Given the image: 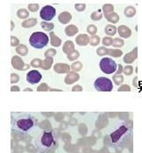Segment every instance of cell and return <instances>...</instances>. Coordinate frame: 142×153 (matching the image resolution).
Returning a JSON list of instances; mask_svg holds the SVG:
<instances>
[{
  "label": "cell",
  "instance_id": "obj_1",
  "mask_svg": "<svg viewBox=\"0 0 142 153\" xmlns=\"http://www.w3.org/2000/svg\"><path fill=\"white\" fill-rule=\"evenodd\" d=\"M36 117L27 112H15L11 114V129L17 132L26 134L32 131L37 125Z\"/></svg>",
  "mask_w": 142,
  "mask_h": 153
},
{
  "label": "cell",
  "instance_id": "obj_2",
  "mask_svg": "<svg viewBox=\"0 0 142 153\" xmlns=\"http://www.w3.org/2000/svg\"><path fill=\"white\" fill-rule=\"evenodd\" d=\"M57 136L53 129L43 130L35 140V147L40 153L49 152L56 145Z\"/></svg>",
  "mask_w": 142,
  "mask_h": 153
},
{
  "label": "cell",
  "instance_id": "obj_3",
  "mask_svg": "<svg viewBox=\"0 0 142 153\" xmlns=\"http://www.w3.org/2000/svg\"><path fill=\"white\" fill-rule=\"evenodd\" d=\"M48 36L43 32H34L29 39L31 46L35 49H42L48 43Z\"/></svg>",
  "mask_w": 142,
  "mask_h": 153
},
{
  "label": "cell",
  "instance_id": "obj_4",
  "mask_svg": "<svg viewBox=\"0 0 142 153\" xmlns=\"http://www.w3.org/2000/svg\"><path fill=\"white\" fill-rule=\"evenodd\" d=\"M99 67L101 70L105 74H112L118 70L117 62L110 57H104L103 59H101Z\"/></svg>",
  "mask_w": 142,
  "mask_h": 153
},
{
  "label": "cell",
  "instance_id": "obj_5",
  "mask_svg": "<svg viewBox=\"0 0 142 153\" xmlns=\"http://www.w3.org/2000/svg\"><path fill=\"white\" fill-rule=\"evenodd\" d=\"M94 86L98 92H111L113 89V84L111 79L101 77L96 79L94 82Z\"/></svg>",
  "mask_w": 142,
  "mask_h": 153
},
{
  "label": "cell",
  "instance_id": "obj_6",
  "mask_svg": "<svg viewBox=\"0 0 142 153\" xmlns=\"http://www.w3.org/2000/svg\"><path fill=\"white\" fill-rule=\"evenodd\" d=\"M56 14L55 8L52 5H45L40 12V16L42 19L45 21H50L52 20Z\"/></svg>",
  "mask_w": 142,
  "mask_h": 153
},
{
  "label": "cell",
  "instance_id": "obj_7",
  "mask_svg": "<svg viewBox=\"0 0 142 153\" xmlns=\"http://www.w3.org/2000/svg\"><path fill=\"white\" fill-rule=\"evenodd\" d=\"M41 78H42V76H41L40 72L36 70H31L26 74V81L31 85L38 84L40 81Z\"/></svg>",
  "mask_w": 142,
  "mask_h": 153
},
{
  "label": "cell",
  "instance_id": "obj_8",
  "mask_svg": "<svg viewBox=\"0 0 142 153\" xmlns=\"http://www.w3.org/2000/svg\"><path fill=\"white\" fill-rule=\"evenodd\" d=\"M11 64L12 66L17 69V70H27L29 68V65L28 64H26L23 60L19 57V56H13L12 59H11Z\"/></svg>",
  "mask_w": 142,
  "mask_h": 153
},
{
  "label": "cell",
  "instance_id": "obj_9",
  "mask_svg": "<svg viewBox=\"0 0 142 153\" xmlns=\"http://www.w3.org/2000/svg\"><path fill=\"white\" fill-rule=\"evenodd\" d=\"M137 54H138V48L136 47V48H134L131 52L127 53L124 56V58H123L124 62L126 63H128V64L129 63H133L137 59V57H138V55Z\"/></svg>",
  "mask_w": 142,
  "mask_h": 153
},
{
  "label": "cell",
  "instance_id": "obj_10",
  "mask_svg": "<svg viewBox=\"0 0 142 153\" xmlns=\"http://www.w3.org/2000/svg\"><path fill=\"white\" fill-rule=\"evenodd\" d=\"M118 34H119L120 37L126 39L132 36V30L128 27L125 25H121L118 27Z\"/></svg>",
  "mask_w": 142,
  "mask_h": 153
},
{
  "label": "cell",
  "instance_id": "obj_11",
  "mask_svg": "<svg viewBox=\"0 0 142 153\" xmlns=\"http://www.w3.org/2000/svg\"><path fill=\"white\" fill-rule=\"evenodd\" d=\"M54 70L57 73H70L71 67L70 65L64 63H56L54 66Z\"/></svg>",
  "mask_w": 142,
  "mask_h": 153
},
{
  "label": "cell",
  "instance_id": "obj_12",
  "mask_svg": "<svg viewBox=\"0 0 142 153\" xmlns=\"http://www.w3.org/2000/svg\"><path fill=\"white\" fill-rule=\"evenodd\" d=\"M75 42L79 46H86L89 43V37L86 34H79L75 39Z\"/></svg>",
  "mask_w": 142,
  "mask_h": 153
},
{
  "label": "cell",
  "instance_id": "obj_13",
  "mask_svg": "<svg viewBox=\"0 0 142 153\" xmlns=\"http://www.w3.org/2000/svg\"><path fill=\"white\" fill-rule=\"evenodd\" d=\"M126 132H127V128H126L125 126L121 127L120 129H119L115 133H113L111 135V139L114 143H117L119 141V139L121 137V136H123Z\"/></svg>",
  "mask_w": 142,
  "mask_h": 153
},
{
  "label": "cell",
  "instance_id": "obj_14",
  "mask_svg": "<svg viewBox=\"0 0 142 153\" xmlns=\"http://www.w3.org/2000/svg\"><path fill=\"white\" fill-rule=\"evenodd\" d=\"M79 78H80V76H79L76 72L72 71V72H70V73L66 76V78H65V83H66L67 85H71V84H73V83L78 81Z\"/></svg>",
  "mask_w": 142,
  "mask_h": 153
},
{
  "label": "cell",
  "instance_id": "obj_15",
  "mask_svg": "<svg viewBox=\"0 0 142 153\" xmlns=\"http://www.w3.org/2000/svg\"><path fill=\"white\" fill-rule=\"evenodd\" d=\"M71 19H72V16H71V14L69 11H63L58 17V19H59V21L62 24H67V23H69L71 20Z\"/></svg>",
  "mask_w": 142,
  "mask_h": 153
},
{
  "label": "cell",
  "instance_id": "obj_16",
  "mask_svg": "<svg viewBox=\"0 0 142 153\" xmlns=\"http://www.w3.org/2000/svg\"><path fill=\"white\" fill-rule=\"evenodd\" d=\"M117 32H118V28H117L114 25H112V24L107 25V26L105 27V28H104V33H105L109 37H111V36L115 35V34H117Z\"/></svg>",
  "mask_w": 142,
  "mask_h": 153
},
{
  "label": "cell",
  "instance_id": "obj_17",
  "mask_svg": "<svg viewBox=\"0 0 142 153\" xmlns=\"http://www.w3.org/2000/svg\"><path fill=\"white\" fill-rule=\"evenodd\" d=\"M104 17H105V19L109 22H111L112 24H116V23H118L119 21V16L115 11H113V12H111L110 14H106V15H104Z\"/></svg>",
  "mask_w": 142,
  "mask_h": 153
},
{
  "label": "cell",
  "instance_id": "obj_18",
  "mask_svg": "<svg viewBox=\"0 0 142 153\" xmlns=\"http://www.w3.org/2000/svg\"><path fill=\"white\" fill-rule=\"evenodd\" d=\"M74 48H75L74 43H73L71 41H67V42L64 43V45H63L62 50H63V52H64L66 55H70V53H72L73 51L75 50Z\"/></svg>",
  "mask_w": 142,
  "mask_h": 153
},
{
  "label": "cell",
  "instance_id": "obj_19",
  "mask_svg": "<svg viewBox=\"0 0 142 153\" xmlns=\"http://www.w3.org/2000/svg\"><path fill=\"white\" fill-rule=\"evenodd\" d=\"M77 33H78V28L75 25H70L65 28V34H66L67 36L71 37V36L75 35Z\"/></svg>",
  "mask_w": 142,
  "mask_h": 153
},
{
  "label": "cell",
  "instance_id": "obj_20",
  "mask_svg": "<svg viewBox=\"0 0 142 153\" xmlns=\"http://www.w3.org/2000/svg\"><path fill=\"white\" fill-rule=\"evenodd\" d=\"M36 24H37V19H34V18H31L29 19H26V20L23 21L21 26L25 28H30V27H34Z\"/></svg>",
  "mask_w": 142,
  "mask_h": 153
},
{
  "label": "cell",
  "instance_id": "obj_21",
  "mask_svg": "<svg viewBox=\"0 0 142 153\" xmlns=\"http://www.w3.org/2000/svg\"><path fill=\"white\" fill-rule=\"evenodd\" d=\"M50 37H51V44L54 46V47H59L61 44H62V40L60 38H58L54 32H51L50 33Z\"/></svg>",
  "mask_w": 142,
  "mask_h": 153
},
{
  "label": "cell",
  "instance_id": "obj_22",
  "mask_svg": "<svg viewBox=\"0 0 142 153\" xmlns=\"http://www.w3.org/2000/svg\"><path fill=\"white\" fill-rule=\"evenodd\" d=\"M124 13L127 18H132L136 14V9L133 6H127L126 7Z\"/></svg>",
  "mask_w": 142,
  "mask_h": 153
},
{
  "label": "cell",
  "instance_id": "obj_23",
  "mask_svg": "<svg viewBox=\"0 0 142 153\" xmlns=\"http://www.w3.org/2000/svg\"><path fill=\"white\" fill-rule=\"evenodd\" d=\"M16 52H17L18 55H22V56H25V55H26L27 53H28V49H27V47H26V45L20 44V45H18V46L16 48Z\"/></svg>",
  "mask_w": 142,
  "mask_h": 153
},
{
  "label": "cell",
  "instance_id": "obj_24",
  "mask_svg": "<svg viewBox=\"0 0 142 153\" xmlns=\"http://www.w3.org/2000/svg\"><path fill=\"white\" fill-rule=\"evenodd\" d=\"M108 55L112 57H120L123 55V52L118 49H108Z\"/></svg>",
  "mask_w": 142,
  "mask_h": 153
},
{
  "label": "cell",
  "instance_id": "obj_25",
  "mask_svg": "<svg viewBox=\"0 0 142 153\" xmlns=\"http://www.w3.org/2000/svg\"><path fill=\"white\" fill-rule=\"evenodd\" d=\"M90 18H91V19L94 20V21H98V20H100V19L103 18V11L97 10V11L92 12Z\"/></svg>",
  "mask_w": 142,
  "mask_h": 153
},
{
  "label": "cell",
  "instance_id": "obj_26",
  "mask_svg": "<svg viewBox=\"0 0 142 153\" xmlns=\"http://www.w3.org/2000/svg\"><path fill=\"white\" fill-rule=\"evenodd\" d=\"M53 62H54V60H53L52 57H47V58L45 59V61L43 62L41 68H42L43 70H49L50 67H51V65H52V63H53Z\"/></svg>",
  "mask_w": 142,
  "mask_h": 153
},
{
  "label": "cell",
  "instance_id": "obj_27",
  "mask_svg": "<svg viewBox=\"0 0 142 153\" xmlns=\"http://www.w3.org/2000/svg\"><path fill=\"white\" fill-rule=\"evenodd\" d=\"M103 12L104 13V15L106 14H110L111 12H113L114 11V6L111 4H105L104 6H103V9H102Z\"/></svg>",
  "mask_w": 142,
  "mask_h": 153
},
{
  "label": "cell",
  "instance_id": "obj_28",
  "mask_svg": "<svg viewBox=\"0 0 142 153\" xmlns=\"http://www.w3.org/2000/svg\"><path fill=\"white\" fill-rule=\"evenodd\" d=\"M112 80L115 85H120L124 82V76H122L121 74H115L114 76H112Z\"/></svg>",
  "mask_w": 142,
  "mask_h": 153
},
{
  "label": "cell",
  "instance_id": "obj_29",
  "mask_svg": "<svg viewBox=\"0 0 142 153\" xmlns=\"http://www.w3.org/2000/svg\"><path fill=\"white\" fill-rule=\"evenodd\" d=\"M100 42H101V40H100V37L98 35H91L89 37V44L91 46L96 47L100 43Z\"/></svg>",
  "mask_w": 142,
  "mask_h": 153
},
{
  "label": "cell",
  "instance_id": "obj_30",
  "mask_svg": "<svg viewBox=\"0 0 142 153\" xmlns=\"http://www.w3.org/2000/svg\"><path fill=\"white\" fill-rule=\"evenodd\" d=\"M17 16L22 19H26L28 16H29V12L26 9H19L18 11H17Z\"/></svg>",
  "mask_w": 142,
  "mask_h": 153
},
{
  "label": "cell",
  "instance_id": "obj_31",
  "mask_svg": "<svg viewBox=\"0 0 142 153\" xmlns=\"http://www.w3.org/2000/svg\"><path fill=\"white\" fill-rule=\"evenodd\" d=\"M71 70L74 71V72H76V71H80L82 69V63L79 61H76L75 62H73L71 64Z\"/></svg>",
  "mask_w": 142,
  "mask_h": 153
},
{
  "label": "cell",
  "instance_id": "obj_32",
  "mask_svg": "<svg viewBox=\"0 0 142 153\" xmlns=\"http://www.w3.org/2000/svg\"><path fill=\"white\" fill-rule=\"evenodd\" d=\"M40 26H41V27H42L44 30H46V31H51V30H53L54 27H55V25H54L53 23H48L47 21H42V22L40 23Z\"/></svg>",
  "mask_w": 142,
  "mask_h": 153
},
{
  "label": "cell",
  "instance_id": "obj_33",
  "mask_svg": "<svg viewBox=\"0 0 142 153\" xmlns=\"http://www.w3.org/2000/svg\"><path fill=\"white\" fill-rule=\"evenodd\" d=\"M125 45V42L120 39V38H115L113 39V42H112V47L113 48H121Z\"/></svg>",
  "mask_w": 142,
  "mask_h": 153
},
{
  "label": "cell",
  "instance_id": "obj_34",
  "mask_svg": "<svg viewBox=\"0 0 142 153\" xmlns=\"http://www.w3.org/2000/svg\"><path fill=\"white\" fill-rule=\"evenodd\" d=\"M112 42H113V39L111 37H109V36L104 37L103 40H102V43H103L104 47L112 46Z\"/></svg>",
  "mask_w": 142,
  "mask_h": 153
},
{
  "label": "cell",
  "instance_id": "obj_35",
  "mask_svg": "<svg viewBox=\"0 0 142 153\" xmlns=\"http://www.w3.org/2000/svg\"><path fill=\"white\" fill-rule=\"evenodd\" d=\"M97 32V27L95 25H89L87 27V33L90 35H96Z\"/></svg>",
  "mask_w": 142,
  "mask_h": 153
},
{
  "label": "cell",
  "instance_id": "obj_36",
  "mask_svg": "<svg viewBox=\"0 0 142 153\" xmlns=\"http://www.w3.org/2000/svg\"><path fill=\"white\" fill-rule=\"evenodd\" d=\"M123 72H124V74L126 75V76H131V75L133 74V67L131 66V65H127V66L124 67Z\"/></svg>",
  "mask_w": 142,
  "mask_h": 153
},
{
  "label": "cell",
  "instance_id": "obj_37",
  "mask_svg": "<svg viewBox=\"0 0 142 153\" xmlns=\"http://www.w3.org/2000/svg\"><path fill=\"white\" fill-rule=\"evenodd\" d=\"M97 54L99 56H104L108 55V49H106L105 47H100L97 50Z\"/></svg>",
  "mask_w": 142,
  "mask_h": 153
},
{
  "label": "cell",
  "instance_id": "obj_38",
  "mask_svg": "<svg viewBox=\"0 0 142 153\" xmlns=\"http://www.w3.org/2000/svg\"><path fill=\"white\" fill-rule=\"evenodd\" d=\"M42 60L39 59V58H36V59H33L32 62H31V65L34 68H37V67H41L42 66Z\"/></svg>",
  "mask_w": 142,
  "mask_h": 153
},
{
  "label": "cell",
  "instance_id": "obj_39",
  "mask_svg": "<svg viewBox=\"0 0 142 153\" xmlns=\"http://www.w3.org/2000/svg\"><path fill=\"white\" fill-rule=\"evenodd\" d=\"M79 56H80V54H79V52L77 50H74L72 53H70V55H68V58H69V60H70V61H74V60L77 59Z\"/></svg>",
  "mask_w": 142,
  "mask_h": 153
},
{
  "label": "cell",
  "instance_id": "obj_40",
  "mask_svg": "<svg viewBox=\"0 0 142 153\" xmlns=\"http://www.w3.org/2000/svg\"><path fill=\"white\" fill-rule=\"evenodd\" d=\"M75 7L76 11H83L86 9V4H76L75 5Z\"/></svg>",
  "mask_w": 142,
  "mask_h": 153
},
{
  "label": "cell",
  "instance_id": "obj_41",
  "mask_svg": "<svg viewBox=\"0 0 142 153\" xmlns=\"http://www.w3.org/2000/svg\"><path fill=\"white\" fill-rule=\"evenodd\" d=\"M19 80V76L18 74H15V73H12L11 75V82L12 84H15V83H18Z\"/></svg>",
  "mask_w": 142,
  "mask_h": 153
},
{
  "label": "cell",
  "instance_id": "obj_42",
  "mask_svg": "<svg viewBox=\"0 0 142 153\" xmlns=\"http://www.w3.org/2000/svg\"><path fill=\"white\" fill-rule=\"evenodd\" d=\"M55 55H56V50H54V49H50V50H48L45 53V56L46 57H52V56H54Z\"/></svg>",
  "mask_w": 142,
  "mask_h": 153
},
{
  "label": "cell",
  "instance_id": "obj_43",
  "mask_svg": "<svg viewBox=\"0 0 142 153\" xmlns=\"http://www.w3.org/2000/svg\"><path fill=\"white\" fill-rule=\"evenodd\" d=\"M28 9L31 11H37L38 9H39V4H30L28 5Z\"/></svg>",
  "mask_w": 142,
  "mask_h": 153
},
{
  "label": "cell",
  "instance_id": "obj_44",
  "mask_svg": "<svg viewBox=\"0 0 142 153\" xmlns=\"http://www.w3.org/2000/svg\"><path fill=\"white\" fill-rule=\"evenodd\" d=\"M11 46H17V45H18L19 44V40L18 39V38H16V37H14V36H11Z\"/></svg>",
  "mask_w": 142,
  "mask_h": 153
},
{
  "label": "cell",
  "instance_id": "obj_45",
  "mask_svg": "<svg viewBox=\"0 0 142 153\" xmlns=\"http://www.w3.org/2000/svg\"><path fill=\"white\" fill-rule=\"evenodd\" d=\"M119 92H121V91H131V88H130V86L127 85H123L122 86H120V87L119 88Z\"/></svg>",
  "mask_w": 142,
  "mask_h": 153
},
{
  "label": "cell",
  "instance_id": "obj_46",
  "mask_svg": "<svg viewBox=\"0 0 142 153\" xmlns=\"http://www.w3.org/2000/svg\"><path fill=\"white\" fill-rule=\"evenodd\" d=\"M48 89V86L46 84H42L40 86H39V87H38V89H37V90H38V91H47Z\"/></svg>",
  "mask_w": 142,
  "mask_h": 153
},
{
  "label": "cell",
  "instance_id": "obj_47",
  "mask_svg": "<svg viewBox=\"0 0 142 153\" xmlns=\"http://www.w3.org/2000/svg\"><path fill=\"white\" fill-rule=\"evenodd\" d=\"M118 68L119 69V70H117V71H116V74H120L122 71H123V69H124V67H122V65L121 64H118Z\"/></svg>",
  "mask_w": 142,
  "mask_h": 153
},
{
  "label": "cell",
  "instance_id": "obj_48",
  "mask_svg": "<svg viewBox=\"0 0 142 153\" xmlns=\"http://www.w3.org/2000/svg\"><path fill=\"white\" fill-rule=\"evenodd\" d=\"M72 91H82V87L80 85H75L72 88Z\"/></svg>",
  "mask_w": 142,
  "mask_h": 153
},
{
  "label": "cell",
  "instance_id": "obj_49",
  "mask_svg": "<svg viewBox=\"0 0 142 153\" xmlns=\"http://www.w3.org/2000/svg\"><path fill=\"white\" fill-rule=\"evenodd\" d=\"M11 91H19V87L18 86H11Z\"/></svg>",
  "mask_w": 142,
  "mask_h": 153
},
{
  "label": "cell",
  "instance_id": "obj_50",
  "mask_svg": "<svg viewBox=\"0 0 142 153\" xmlns=\"http://www.w3.org/2000/svg\"><path fill=\"white\" fill-rule=\"evenodd\" d=\"M133 85H134V86H138V84H137V78H134V80H133Z\"/></svg>",
  "mask_w": 142,
  "mask_h": 153
},
{
  "label": "cell",
  "instance_id": "obj_51",
  "mask_svg": "<svg viewBox=\"0 0 142 153\" xmlns=\"http://www.w3.org/2000/svg\"><path fill=\"white\" fill-rule=\"evenodd\" d=\"M13 27H14V24H13V22L11 21V30L13 29Z\"/></svg>",
  "mask_w": 142,
  "mask_h": 153
}]
</instances>
